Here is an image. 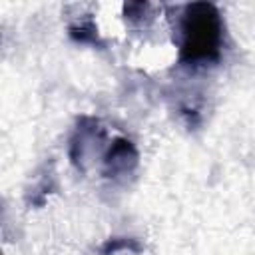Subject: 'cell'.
I'll return each mask as SVG.
<instances>
[{
  "instance_id": "1",
  "label": "cell",
  "mask_w": 255,
  "mask_h": 255,
  "mask_svg": "<svg viewBox=\"0 0 255 255\" xmlns=\"http://www.w3.org/2000/svg\"><path fill=\"white\" fill-rule=\"evenodd\" d=\"M223 24L219 10L207 2L187 4L181 16L179 62L185 66H207L221 58Z\"/></svg>"
},
{
  "instance_id": "2",
  "label": "cell",
  "mask_w": 255,
  "mask_h": 255,
  "mask_svg": "<svg viewBox=\"0 0 255 255\" xmlns=\"http://www.w3.org/2000/svg\"><path fill=\"white\" fill-rule=\"evenodd\" d=\"M137 149L126 137H116L104 155V173L112 179H120L131 175L137 167Z\"/></svg>"
},
{
  "instance_id": "3",
  "label": "cell",
  "mask_w": 255,
  "mask_h": 255,
  "mask_svg": "<svg viewBox=\"0 0 255 255\" xmlns=\"http://www.w3.org/2000/svg\"><path fill=\"white\" fill-rule=\"evenodd\" d=\"M104 129L100 128L98 120H92V118H82L78 128H76V133L72 137V147H70V155H72V161L78 165V167H86L84 161L88 155L96 153L102 139H104Z\"/></svg>"
},
{
  "instance_id": "4",
  "label": "cell",
  "mask_w": 255,
  "mask_h": 255,
  "mask_svg": "<svg viewBox=\"0 0 255 255\" xmlns=\"http://www.w3.org/2000/svg\"><path fill=\"white\" fill-rule=\"evenodd\" d=\"M96 32H98V30L94 28L92 22L80 24V26H72V28H70L72 38L78 40V42H92V44H96V42H98V34H96Z\"/></svg>"
}]
</instances>
